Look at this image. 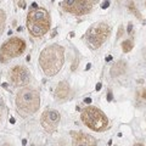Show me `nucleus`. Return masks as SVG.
I'll list each match as a JSON object with an SVG mask.
<instances>
[{
    "mask_svg": "<svg viewBox=\"0 0 146 146\" xmlns=\"http://www.w3.org/2000/svg\"><path fill=\"white\" fill-rule=\"evenodd\" d=\"M5 21H6V15L4 10L0 9V34H3L4 28H5Z\"/></svg>",
    "mask_w": 146,
    "mask_h": 146,
    "instance_id": "nucleus-14",
    "label": "nucleus"
},
{
    "mask_svg": "<svg viewBox=\"0 0 146 146\" xmlns=\"http://www.w3.org/2000/svg\"><path fill=\"white\" fill-rule=\"evenodd\" d=\"M100 89H101V83H98L96 84V91H99Z\"/></svg>",
    "mask_w": 146,
    "mask_h": 146,
    "instance_id": "nucleus-23",
    "label": "nucleus"
},
{
    "mask_svg": "<svg viewBox=\"0 0 146 146\" xmlns=\"http://www.w3.org/2000/svg\"><path fill=\"white\" fill-rule=\"evenodd\" d=\"M117 3L119 4V5H123V6H129L131 3H133V0H117Z\"/></svg>",
    "mask_w": 146,
    "mask_h": 146,
    "instance_id": "nucleus-17",
    "label": "nucleus"
},
{
    "mask_svg": "<svg viewBox=\"0 0 146 146\" xmlns=\"http://www.w3.org/2000/svg\"><path fill=\"white\" fill-rule=\"evenodd\" d=\"M65 62V50L57 44H52L46 46L39 56L40 68L45 73V76L52 77L57 74Z\"/></svg>",
    "mask_w": 146,
    "mask_h": 146,
    "instance_id": "nucleus-1",
    "label": "nucleus"
},
{
    "mask_svg": "<svg viewBox=\"0 0 146 146\" xmlns=\"http://www.w3.org/2000/svg\"><path fill=\"white\" fill-rule=\"evenodd\" d=\"M60 113L56 110H46L40 118L42 125L48 133H54L57 129V125L60 123Z\"/></svg>",
    "mask_w": 146,
    "mask_h": 146,
    "instance_id": "nucleus-8",
    "label": "nucleus"
},
{
    "mask_svg": "<svg viewBox=\"0 0 146 146\" xmlns=\"http://www.w3.org/2000/svg\"><path fill=\"white\" fill-rule=\"evenodd\" d=\"M18 5H20V7H26V0H21Z\"/></svg>",
    "mask_w": 146,
    "mask_h": 146,
    "instance_id": "nucleus-21",
    "label": "nucleus"
},
{
    "mask_svg": "<svg viewBox=\"0 0 146 146\" xmlns=\"http://www.w3.org/2000/svg\"><path fill=\"white\" fill-rule=\"evenodd\" d=\"M1 146H11V145H10V144H3Z\"/></svg>",
    "mask_w": 146,
    "mask_h": 146,
    "instance_id": "nucleus-27",
    "label": "nucleus"
},
{
    "mask_svg": "<svg viewBox=\"0 0 146 146\" xmlns=\"http://www.w3.org/2000/svg\"><path fill=\"white\" fill-rule=\"evenodd\" d=\"M26 50V43L23 39L15 36V38H10L3 44L1 49H0V61L5 62L10 58L17 57L23 54Z\"/></svg>",
    "mask_w": 146,
    "mask_h": 146,
    "instance_id": "nucleus-6",
    "label": "nucleus"
},
{
    "mask_svg": "<svg viewBox=\"0 0 146 146\" xmlns=\"http://www.w3.org/2000/svg\"><path fill=\"white\" fill-rule=\"evenodd\" d=\"M136 102L141 106H146V88H141L136 91Z\"/></svg>",
    "mask_w": 146,
    "mask_h": 146,
    "instance_id": "nucleus-13",
    "label": "nucleus"
},
{
    "mask_svg": "<svg viewBox=\"0 0 146 146\" xmlns=\"http://www.w3.org/2000/svg\"><path fill=\"white\" fill-rule=\"evenodd\" d=\"M133 46H134V45H133V42H131V40H125V42L122 43V49H123V51H124V52L131 51Z\"/></svg>",
    "mask_w": 146,
    "mask_h": 146,
    "instance_id": "nucleus-15",
    "label": "nucleus"
},
{
    "mask_svg": "<svg viewBox=\"0 0 146 146\" xmlns=\"http://www.w3.org/2000/svg\"><path fill=\"white\" fill-rule=\"evenodd\" d=\"M0 121H1V115H0Z\"/></svg>",
    "mask_w": 146,
    "mask_h": 146,
    "instance_id": "nucleus-28",
    "label": "nucleus"
},
{
    "mask_svg": "<svg viewBox=\"0 0 146 146\" xmlns=\"http://www.w3.org/2000/svg\"><path fill=\"white\" fill-rule=\"evenodd\" d=\"M110 33H111V28L105 22H98V23L93 25L85 34V39H86V43H88L89 48L99 49L106 42Z\"/></svg>",
    "mask_w": 146,
    "mask_h": 146,
    "instance_id": "nucleus-5",
    "label": "nucleus"
},
{
    "mask_svg": "<svg viewBox=\"0 0 146 146\" xmlns=\"http://www.w3.org/2000/svg\"><path fill=\"white\" fill-rule=\"evenodd\" d=\"M72 145L73 146H96V140L93 136L80 131H72Z\"/></svg>",
    "mask_w": 146,
    "mask_h": 146,
    "instance_id": "nucleus-10",
    "label": "nucleus"
},
{
    "mask_svg": "<svg viewBox=\"0 0 146 146\" xmlns=\"http://www.w3.org/2000/svg\"><path fill=\"white\" fill-rule=\"evenodd\" d=\"M131 29H133V26H131V23H129V26H128V33H131Z\"/></svg>",
    "mask_w": 146,
    "mask_h": 146,
    "instance_id": "nucleus-22",
    "label": "nucleus"
},
{
    "mask_svg": "<svg viewBox=\"0 0 146 146\" xmlns=\"http://www.w3.org/2000/svg\"><path fill=\"white\" fill-rule=\"evenodd\" d=\"M84 102H85V104H90V102H91V99H89V98H86V99L84 100Z\"/></svg>",
    "mask_w": 146,
    "mask_h": 146,
    "instance_id": "nucleus-24",
    "label": "nucleus"
},
{
    "mask_svg": "<svg viewBox=\"0 0 146 146\" xmlns=\"http://www.w3.org/2000/svg\"><path fill=\"white\" fill-rule=\"evenodd\" d=\"M27 28L33 36H42L50 29L49 12L43 7L33 9L27 16Z\"/></svg>",
    "mask_w": 146,
    "mask_h": 146,
    "instance_id": "nucleus-2",
    "label": "nucleus"
},
{
    "mask_svg": "<svg viewBox=\"0 0 146 146\" xmlns=\"http://www.w3.org/2000/svg\"><path fill=\"white\" fill-rule=\"evenodd\" d=\"M112 98H113V95H112V91H108V93H107V100H108V101H111V100H112Z\"/></svg>",
    "mask_w": 146,
    "mask_h": 146,
    "instance_id": "nucleus-20",
    "label": "nucleus"
},
{
    "mask_svg": "<svg viewBox=\"0 0 146 146\" xmlns=\"http://www.w3.org/2000/svg\"><path fill=\"white\" fill-rule=\"evenodd\" d=\"M52 1H54V0H52Z\"/></svg>",
    "mask_w": 146,
    "mask_h": 146,
    "instance_id": "nucleus-29",
    "label": "nucleus"
},
{
    "mask_svg": "<svg viewBox=\"0 0 146 146\" xmlns=\"http://www.w3.org/2000/svg\"><path fill=\"white\" fill-rule=\"evenodd\" d=\"M40 106V98L38 91L31 88L21 89L16 95V107L22 115H32L36 112Z\"/></svg>",
    "mask_w": 146,
    "mask_h": 146,
    "instance_id": "nucleus-3",
    "label": "nucleus"
},
{
    "mask_svg": "<svg viewBox=\"0 0 146 146\" xmlns=\"http://www.w3.org/2000/svg\"><path fill=\"white\" fill-rule=\"evenodd\" d=\"M123 35V27L121 26L119 27V29H118V34H117V39H119L121 38V36Z\"/></svg>",
    "mask_w": 146,
    "mask_h": 146,
    "instance_id": "nucleus-18",
    "label": "nucleus"
},
{
    "mask_svg": "<svg viewBox=\"0 0 146 146\" xmlns=\"http://www.w3.org/2000/svg\"><path fill=\"white\" fill-rule=\"evenodd\" d=\"M10 79L13 85L16 86H23L29 84L31 82V74L28 70L23 66H15L10 71Z\"/></svg>",
    "mask_w": 146,
    "mask_h": 146,
    "instance_id": "nucleus-9",
    "label": "nucleus"
},
{
    "mask_svg": "<svg viewBox=\"0 0 146 146\" xmlns=\"http://www.w3.org/2000/svg\"><path fill=\"white\" fill-rule=\"evenodd\" d=\"M98 1L99 0H63L60 5L66 12L80 16L89 13Z\"/></svg>",
    "mask_w": 146,
    "mask_h": 146,
    "instance_id": "nucleus-7",
    "label": "nucleus"
},
{
    "mask_svg": "<svg viewBox=\"0 0 146 146\" xmlns=\"http://www.w3.org/2000/svg\"><path fill=\"white\" fill-rule=\"evenodd\" d=\"M82 122L94 131H102L108 127V119L106 115L98 107L88 106L83 108L80 113Z\"/></svg>",
    "mask_w": 146,
    "mask_h": 146,
    "instance_id": "nucleus-4",
    "label": "nucleus"
},
{
    "mask_svg": "<svg viewBox=\"0 0 146 146\" xmlns=\"http://www.w3.org/2000/svg\"><path fill=\"white\" fill-rule=\"evenodd\" d=\"M110 6V1H108V0H105V1L102 3V5H101V7L102 9H107Z\"/></svg>",
    "mask_w": 146,
    "mask_h": 146,
    "instance_id": "nucleus-19",
    "label": "nucleus"
},
{
    "mask_svg": "<svg viewBox=\"0 0 146 146\" xmlns=\"http://www.w3.org/2000/svg\"><path fill=\"white\" fill-rule=\"evenodd\" d=\"M128 7H129V10H130L131 12H133V13H134V15H135L136 17H138V18H141V15H140V12L138 11V9H136V7H135V5H134V3H131V4H130V5H129V6H128Z\"/></svg>",
    "mask_w": 146,
    "mask_h": 146,
    "instance_id": "nucleus-16",
    "label": "nucleus"
},
{
    "mask_svg": "<svg viewBox=\"0 0 146 146\" xmlns=\"http://www.w3.org/2000/svg\"><path fill=\"white\" fill-rule=\"evenodd\" d=\"M112 60V56H107L106 57V61H111Z\"/></svg>",
    "mask_w": 146,
    "mask_h": 146,
    "instance_id": "nucleus-25",
    "label": "nucleus"
},
{
    "mask_svg": "<svg viewBox=\"0 0 146 146\" xmlns=\"http://www.w3.org/2000/svg\"><path fill=\"white\" fill-rule=\"evenodd\" d=\"M68 94H70V84L67 82H60L55 89V96L58 100H63L68 96Z\"/></svg>",
    "mask_w": 146,
    "mask_h": 146,
    "instance_id": "nucleus-11",
    "label": "nucleus"
},
{
    "mask_svg": "<svg viewBox=\"0 0 146 146\" xmlns=\"http://www.w3.org/2000/svg\"><path fill=\"white\" fill-rule=\"evenodd\" d=\"M127 70V63L125 61H118L116 62L115 65L111 67V76L112 77H117V76H121Z\"/></svg>",
    "mask_w": 146,
    "mask_h": 146,
    "instance_id": "nucleus-12",
    "label": "nucleus"
},
{
    "mask_svg": "<svg viewBox=\"0 0 146 146\" xmlns=\"http://www.w3.org/2000/svg\"><path fill=\"white\" fill-rule=\"evenodd\" d=\"M133 146H145L144 144H135V145H133Z\"/></svg>",
    "mask_w": 146,
    "mask_h": 146,
    "instance_id": "nucleus-26",
    "label": "nucleus"
}]
</instances>
